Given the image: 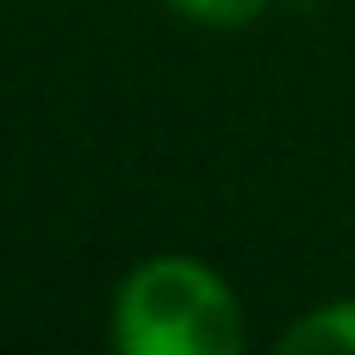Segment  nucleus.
Returning <instances> with one entry per match:
<instances>
[{"instance_id": "nucleus-3", "label": "nucleus", "mask_w": 355, "mask_h": 355, "mask_svg": "<svg viewBox=\"0 0 355 355\" xmlns=\"http://www.w3.org/2000/svg\"><path fill=\"white\" fill-rule=\"evenodd\" d=\"M166 6L200 28H244L266 11V0H166Z\"/></svg>"}, {"instance_id": "nucleus-2", "label": "nucleus", "mask_w": 355, "mask_h": 355, "mask_svg": "<svg viewBox=\"0 0 355 355\" xmlns=\"http://www.w3.org/2000/svg\"><path fill=\"white\" fill-rule=\"evenodd\" d=\"M283 349H355V300H333L283 333Z\"/></svg>"}, {"instance_id": "nucleus-1", "label": "nucleus", "mask_w": 355, "mask_h": 355, "mask_svg": "<svg viewBox=\"0 0 355 355\" xmlns=\"http://www.w3.org/2000/svg\"><path fill=\"white\" fill-rule=\"evenodd\" d=\"M111 344L122 355H233L244 349V311L205 261L150 255L116 283Z\"/></svg>"}]
</instances>
